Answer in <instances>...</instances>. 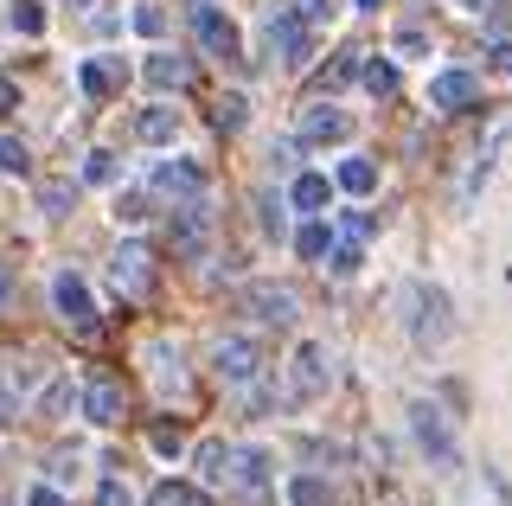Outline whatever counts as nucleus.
I'll return each mask as SVG.
<instances>
[{
	"mask_svg": "<svg viewBox=\"0 0 512 506\" xmlns=\"http://www.w3.org/2000/svg\"><path fill=\"white\" fill-rule=\"evenodd\" d=\"M135 135L148 141V148H167L173 135H180V109H167V103H154V109H141V122H135Z\"/></svg>",
	"mask_w": 512,
	"mask_h": 506,
	"instance_id": "16",
	"label": "nucleus"
},
{
	"mask_svg": "<svg viewBox=\"0 0 512 506\" xmlns=\"http://www.w3.org/2000/svg\"><path fill=\"white\" fill-rule=\"evenodd\" d=\"M84 417H90V423H103V430L128 417V391H122V378H96V385L84 391Z\"/></svg>",
	"mask_w": 512,
	"mask_h": 506,
	"instance_id": "12",
	"label": "nucleus"
},
{
	"mask_svg": "<svg viewBox=\"0 0 512 506\" xmlns=\"http://www.w3.org/2000/svg\"><path fill=\"white\" fill-rule=\"evenodd\" d=\"M173 257L180 263H199L205 250H212V225H205V205L192 199V205H180V212H173Z\"/></svg>",
	"mask_w": 512,
	"mask_h": 506,
	"instance_id": "6",
	"label": "nucleus"
},
{
	"mask_svg": "<svg viewBox=\"0 0 512 506\" xmlns=\"http://www.w3.org/2000/svg\"><path fill=\"white\" fill-rule=\"evenodd\" d=\"M71 7H96V0H71Z\"/></svg>",
	"mask_w": 512,
	"mask_h": 506,
	"instance_id": "47",
	"label": "nucleus"
},
{
	"mask_svg": "<svg viewBox=\"0 0 512 506\" xmlns=\"http://www.w3.org/2000/svg\"><path fill=\"white\" fill-rule=\"evenodd\" d=\"M308 33L314 26L301 20V13H269L263 20V39H269V52H276L282 65H301V58H308Z\"/></svg>",
	"mask_w": 512,
	"mask_h": 506,
	"instance_id": "7",
	"label": "nucleus"
},
{
	"mask_svg": "<svg viewBox=\"0 0 512 506\" xmlns=\"http://www.w3.org/2000/svg\"><path fill=\"white\" fill-rule=\"evenodd\" d=\"M346 135H352V116H340V109H308V116H301V141H314V148L346 141Z\"/></svg>",
	"mask_w": 512,
	"mask_h": 506,
	"instance_id": "15",
	"label": "nucleus"
},
{
	"mask_svg": "<svg viewBox=\"0 0 512 506\" xmlns=\"http://www.w3.org/2000/svg\"><path fill=\"white\" fill-rule=\"evenodd\" d=\"M404 321H410V340L416 346H442L448 334H455V321H448V295L436 289V282H410L404 289Z\"/></svg>",
	"mask_w": 512,
	"mask_h": 506,
	"instance_id": "1",
	"label": "nucleus"
},
{
	"mask_svg": "<svg viewBox=\"0 0 512 506\" xmlns=\"http://www.w3.org/2000/svg\"><path fill=\"white\" fill-rule=\"evenodd\" d=\"M244 308L263 327H295V289H282V282H250V289H244Z\"/></svg>",
	"mask_w": 512,
	"mask_h": 506,
	"instance_id": "8",
	"label": "nucleus"
},
{
	"mask_svg": "<svg viewBox=\"0 0 512 506\" xmlns=\"http://www.w3.org/2000/svg\"><path fill=\"white\" fill-rule=\"evenodd\" d=\"M84 180L109 186V180H116V154H109V148H96V154H90V167H84Z\"/></svg>",
	"mask_w": 512,
	"mask_h": 506,
	"instance_id": "33",
	"label": "nucleus"
},
{
	"mask_svg": "<svg viewBox=\"0 0 512 506\" xmlns=\"http://www.w3.org/2000/svg\"><path fill=\"white\" fill-rule=\"evenodd\" d=\"M295 250L308 263H320V257H333V231H327V218H308V225L295 231Z\"/></svg>",
	"mask_w": 512,
	"mask_h": 506,
	"instance_id": "21",
	"label": "nucleus"
},
{
	"mask_svg": "<svg viewBox=\"0 0 512 506\" xmlns=\"http://www.w3.org/2000/svg\"><path fill=\"white\" fill-rule=\"evenodd\" d=\"M0 173H13V180H26V173H32V154H26L20 135H0Z\"/></svg>",
	"mask_w": 512,
	"mask_h": 506,
	"instance_id": "25",
	"label": "nucleus"
},
{
	"mask_svg": "<svg viewBox=\"0 0 512 506\" xmlns=\"http://www.w3.org/2000/svg\"><path fill=\"white\" fill-rule=\"evenodd\" d=\"M231 462H237V449H224V442H199V468H205V481H231Z\"/></svg>",
	"mask_w": 512,
	"mask_h": 506,
	"instance_id": "24",
	"label": "nucleus"
},
{
	"mask_svg": "<svg viewBox=\"0 0 512 506\" xmlns=\"http://www.w3.org/2000/svg\"><path fill=\"white\" fill-rule=\"evenodd\" d=\"M288 500L295 506H333V487L320 481V474H295V481H288Z\"/></svg>",
	"mask_w": 512,
	"mask_h": 506,
	"instance_id": "23",
	"label": "nucleus"
},
{
	"mask_svg": "<svg viewBox=\"0 0 512 506\" xmlns=\"http://www.w3.org/2000/svg\"><path fill=\"white\" fill-rule=\"evenodd\" d=\"M410 430L423 442V455H436V468H455V436H448L436 404H410Z\"/></svg>",
	"mask_w": 512,
	"mask_h": 506,
	"instance_id": "9",
	"label": "nucleus"
},
{
	"mask_svg": "<svg viewBox=\"0 0 512 506\" xmlns=\"http://www.w3.org/2000/svg\"><path fill=\"white\" fill-rule=\"evenodd\" d=\"M288 378H295V385H288V398H295V404H314L320 391L333 385V359H327V346H320V340H301V346H295V359H288Z\"/></svg>",
	"mask_w": 512,
	"mask_h": 506,
	"instance_id": "3",
	"label": "nucleus"
},
{
	"mask_svg": "<svg viewBox=\"0 0 512 506\" xmlns=\"http://www.w3.org/2000/svg\"><path fill=\"white\" fill-rule=\"evenodd\" d=\"M154 449L160 455H180L186 449V430H180V423H154Z\"/></svg>",
	"mask_w": 512,
	"mask_h": 506,
	"instance_id": "34",
	"label": "nucleus"
},
{
	"mask_svg": "<svg viewBox=\"0 0 512 506\" xmlns=\"http://www.w3.org/2000/svg\"><path fill=\"white\" fill-rule=\"evenodd\" d=\"M455 7H468V13H480V7H487V0H455Z\"/></svg>",
	"mask_w": 512,
	"mask_h": 506,
	"instance_id": "45",
	"label": "nucleus"
},
{
	"mask_svg": "<svg viewBox=\"0 0 512 506\" xmlns=\"http://www.w3.org/2000/svg\"><path fill=\"white\" fill-rule=\"evenodd\" d=\"M13 26H20L26 39H39L45 33V7H39V0H13Z\"/></svg>",
	"mask_w": 512,
	"mask_h": 506,
	"instance_id": "29",
	"label": "nucleus"
},
{
	"mask_svg": "<svg viewBox=\"0 0 512 506\" xmlns=\"http://www.w3.org/2000/svg\"><path fill=\"white\" fill-rule=\"evenodd\" d=\"M52 302H58V314H64L71 334H96V302H90V282L77 276V270H64L52 282Z\"/></svg>",
	"mask_w": 512,
	"mask_h": 506,
	"instance_id": "5",
	"label": "nucleus"
},
{
	"mask_svg": "<svg viewBox=\"0 0 512 506\" xmlns=\"http://www.w3.org/2000/svg\"><path fill=\"white\" fill-rule=\"evenodd\" d=\"M77 193H84V180H71V173H58V180H39V212L45 218H64L77 205Z\"/></svg>",
	"mask_w": 512,
	"mask_h": 506,
	"instance_id": "17",
	"label": "nucleus"
},
{
	"mask_svg": "<svg viewBox=\"0 0 512 506\" xmlns=\"http://www.w3.org/2000/svg\"><path fill=\"white\" fill-rule=\"evenodd\" d=\"M212 372L224 378V385H256L263 378V340H250V334H231V340H218L212 346Z\"/></svg>",
	"mask_w": 512,
	"mask_h": 506,
	"instance_id": "2",
	"label": "nucleus"
},
{
	"mask_svg": "<svg viewBox=\"0 0 512 506\" xmlns=\"http://www.w3.org/2000/svg\"><path fill=\"white\" fill-rule=\"evenodd\" d=\"M333 186H340V193H352V199H365V193H378V167H372V161H340Z\"/></svg>",
	"mask_w": 512,
	"mask_h": 506,
	"instance_id": "20",
	"label": "nucleus"
},
{
	"mask_svg": "<svg viewBox=\"0 0 512 506\" xmlns=\"http://www.w3.org/2000/svg\"><path fill=\"white\" fill-rule=\"evenodd\" d=\"M135 33L160 39V33H167V13H160V7H141V13H135Z\"/></svg>",
	"mask_w": 512,
	"mask_h": 506,
	"instance_id": "37",
	"label": "nucleus"
},
{
	"mask_svg": "<svg viewBox=\"0 0 512 506\" xmlns=\"http://www.w3.org/2000/svg\"><path fill=\"white\" fill-rule=\"evenodd\" d=\"M263 231H269V237H282V231H288V218H282V205H276V199H263Z\"/></svg>",
	"mask_w": 512,
	"mask_h": 506,
	"instance_id": "40",
	"label": "nucleus"
},
{
	"mask_svg": "<svg viewBox=\"0 0 512 506\" xmlns=\"http://www.w3.org/2000/svg\"><path fill=\"white\" fill-rule=\"evenodd\" d=\"M327 263H333V276H352V270L365 263V250H359V244H333V257H327Z\"/></svg>",
	"mask_w": 512,
	"mask_h": 506,
	"instance_id": "35",
	"label": "nucleus"
},
{
	"mask_svg": "<svg viewBox=\"0 0 512 506\" xmlns=\"http://www.w3.org/2000/svg\"><path fill=\"white\" fill-rule=\"evenodd\" d=\"M0 385H7V398H26V391L39 385V366H26V359H13V366H0Z\"/></svg>",
	"mask_w": 512,
	"mask_h": 506,
	"instance_id": "28",
	"label": "nucleus"
},
{
	"mask_svg": "<svg viewBox=\"0 0 512 506\" xmlns=\"http://www.w3.org/2000/svg\"><path fill=\"white\" fill-rule=\"evenodd\" d=\"M109 282H116V295L141 302V295L154 289V257H148V244H122L116 257H109Z\"/></svg>",
	"mask_w": 512,
	"mask_h": 506,
	"instance_id": "4",
	"label": "nucleus"
},
{
	"mask_svg": "<svg viewBox=\"0 0 512 506\" xmlns=\"http://www.w3.org/2000/svg\"><path fill=\"white\" fill-rule=\"evenodd\" d=\"M13 103H20V90H13V77L0 71V109H13Z\"/></svg>",
	"mask_w": 512,
	"mask_h": 506,
	"instance_id": "43",
	"label": "nucleus"
},
{
	"mask_svg": "<svg viewBox=\"0 0 512 506\" xmlns=\"http://www.w3.org/2000/svg\"><path fill=\"white\" fill-rule=\"evenodd\" d=\"M288 199H295V212H320V205L333 199L327 173H295V186H288Z\"/></svg>",
	"mask_w": 512,
	"mask_h": 506,
	"instance_id": "19",
	"label": "nucleus"
},
{
	"mask_svg": "<svg viewBox=\"0 0 512 506\" xmlns=\"http://www.w3.org/2000/svg\"><path fill=\"white\" fill-rule=\"evenodd\" d=\"M487 65L500 71V77H512V39H500V45H493V52H487Z\"/></svg>",
	"mask_w": 512,
	"mask_h": 506,
	"instance_id": "41",
	"label": "nucleus"
},
{
	"mask_svg": "<svg viewBox=\"0 0 512 506\" xmlns=\"http://www.w3.org/2000/svg\"><path fill=\"white\" fill-rule=\"evenodd\" d=\"M26 506H71V500H64L52 481H39V487H26Z\"/></svg>",
	"mask_w": 512,
	"mask_h": 506,
	"instance_id": "38",
	"label": "nucleus"
},
{
	"mask_svg": "<svg viewBox=\"0 0 512 506\" xmlns=\"http://www.w3.org/2000/svg\"><path fill=\"white\" fill-rule=\"evenodd\" d=\"M39 410H45V417H58V410H71V378H58V385H52V391L39 398Z\"/></svg>",
	"mask_w": 512,
	"mask_h": 506,
	"instance_id": "36",
	"label": "nucleus"
},
{
	"mask_svg": "<svg viewBox=\"0 0 512 506\" xmlns=\"http://www.w3.org/2000/svg\"><path fill=\"white\" fill-rule=\"evenodd\" d=\"M154 186H160V193H173L180 205H192V199L205 193V173L186 167V161H160V167H154Z\"/></svg>",
	"mask_w": 512,
	"mask_h": 506,
	"instance_id": "14",
	"label": "nucleus"
},
{
	"mask_svg": "<svg viewBox=\"0 0 512 506\" xmlns=\"http://www.w3.org/2000/svg\"><path fill=\"white\" fill-rule=\"evenodd\" d=\"M359 7H372V13H378V7H384V0H359Z\"/></svg>",
	"mask_w": 512,
	"mask_h": 506,
	"instance_id": "46",
	"label": "nucleus"
},
{
	"mask_svg": "<svg viewBox=\"0 0 512 506\" xmlns=\"http://www.w3.org/2000/svg\"><path fill=\"white\" fill-rule=\"evenodd\" d=\"M359 84L372 90V97H391V90H397V65H384V58L365 52V77H359Z\"/></svg>",
	"mask_w": 512,
	"mask_h": 506,
	"instance_id": "26",
	"label": "nucleus"
},
{
	"mask_svg": "<svg viewBox=\"0 0 512 506\" xmlns=\"http://www.w3.org/2000/svg\"><path fill=\"white\" fill-rule=\"evenodd\" d=\"M148 506H212V494L192 481H154L148 487Z\"/></svg>",
	"mask_w": 512,
	"mask_h": 506,
	"instance_id": "18",
	"label": "nucleus"
},
{
	"mask_svg": "<svg viewBox=\"0 0 512 506\" xmlns=\"http://www.w3.org/2000/svg\"><path fill=\"white\" fill-rule=\"evenodd\" d=\"M474 97H480V77H474V71H442L436 84H429V109H442V116L474 109Z\"/></svg>",
	"mask_w": 512,
	"mask_h": 506,
	"instance_id": "11",
	"label": "nucleus"
},
{
	"mask_svg": "<svg viewBox=\"0 0 512 506\" xmlns=\"http://www.w3.org/2000/svg\"><path fill=\"white\" fill-rule=\"evenodd\" d=\"M7 295H13V270H7V263H0V302H7Z\"/></svg>",
	"mask_w": 512,
	"mask_h": 506,
	"instance_id": "44",
	"label": "nucleus"
},
{
	"mask_svg": "<svg viewBox=\"0 0 512 506\" xmlns=\"http://www.w3.org/2000/svg\"><path fill=\"white\" fill-rule=\"evenodd\" d=\"M77 84H84V97H90V103H103L109 90H116V71H109V65H96V58H90V65L77 71Z\"/></svg>",
	"mask_w": 512,
	"mask_h": 506,
	"instance_id": "27",
	"label": "nucleus"
},
{
	"mask_svg": "<svg viewBox=\"0 0 512 506\" xmlns=\"http://www.w3.org/2000/svg\"><path fill=\"white\" fill-rule=\"evenodd\" d=\"M295 13L308 26H333V20H340V0H295Z\"/></svg>",
	"mask_w": 512,
	"mask_h": 506,
	"instance_id": "31",
	"label": "nucleus"
},
{
	"mask_svg": "<svg viewBox=\"0 0 512 506\" xmlns=\"http://www.w3.org/2000/svg\"><path fill=\"white\" fill-rule=\"evenodd\" d=\"M116 218H122V225H141V218H148V205H141L135 193H122L116 199Z\"/></svg>",
	"mask_w": 512,
	"mask_h": 506,
	"instance_id": "39",
	"label": "nucleus"
},
{
	"mask_svg": "<svg viewBox=\"0 0 512 506\" xmlns=\"http://www.w3.org/2000/svg\"><path fill=\"white\" fill-rule=\"evenodd\" d=\"M224 487H237L244 500H263V487H269V455H263V449H237L231 481H224Z\"/></svg>",
	"mask_w": 512,
	"mask_h": 506,
	"instance_id": "13",
	"label": "nucleus"
},
{
	"mask_svg": "<svg viewBox=\"0 0 512 506\" xmlns=\"http://www.w3.org/2000/svg\"><path fill=\"white\" fill-rule=\"evenodd\" d=\"M192 33H199V45L212 58H237V52H244V45H237V26L224 20L212 0H199V7H192Z\"/></svg>",
	"mask_w": 512,
	"mask_h": 506,
	"instance_id": "10",
	"label": "nucleus"
},
{
	"mask_svg": "<svg viewBox=\"0 0 512 506\" xmlns=\"http://www.w3.org/2000/svg\"><path fill=\"white\" fill-rule=\"evenodd\" d=\"M96 506H135V494H128V481L109 474V481H96Z\"/></svg>",
	"mask_w": 512,
	"mask_h": 506,
	"instance_id": "32",
	"label": "nucleus"
},
{
	"mask_svg": "<svg viewBox=\"0 0 512 506\" xmlns=\"http://www.w3.org/2000/svg\"><path fill=\"white\" fill-rule=\"evenodd\" d=\"M423 45H429V39L416 33V26H404V33H397V52H423Z\"/></svg>",
	"mask_w": 512,
	"mask_h": 506,
	"instance_id": "42",
	"label": "nucleus"
},
{
	"mask_svg": "<svg viewBox=\"0 0 512 506\" xmlns=\"http://www.w3.org/2000/svg\"><path fill=\"white\" fill-rule=\"evenodd\" d=\"M244 116H250L244 97H218V109H212V122H218L224 135H237V129H244Z\"/></svg>",
	"mask_w": 512,
	"mask_h": 506,
	"instance_id": "30",
	"label": "nucleus"
},
{
	"mask_svg": "<svg viewBox=\"0 0 512 506\" xmlns=\"http://www.w3.org/2000/svg\"><path fill=\"white\" fill-rule=\"evenodd\" d=\"M186 77H192V65H186V58H173V52L148 58V84H154V90H180Z\"/></svg>",
	"mask_w": 512,
	"mask_h": 506,
	"instance_id": "22",
	"label": "nucleus"
}]
</instances>
